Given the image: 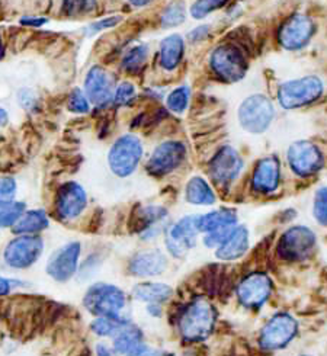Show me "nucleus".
Listing matches in <instances>:
<instances>
[{
	"label": "nucleus",
	"instance_id": "aec40b11",
	"mask_svg": "<svg viewBox=\"0 0 327 356\" xmlns=\"http://www.w3.org/2000/svg\"><path fill=\"white\" fill-rule=\"evenodd\" d=\"M128 269L138 278L159 277L168 269V257L160 250L138 252L129 261Z\"/></svg>",
	"mask_w": 327,
	"mask_h": 356
},
{
	"label": "nucleus",
	"instance_id": "bb28decb",
	"mask_svg": "<svg viewBox=\"0 0 327 356\" xmlns=\"http://www.w3.org/2000/svg\"><path fill=\"white\" fill-rule=\"evenodd\" d=\"M173 296V289L160 282H144L138 284L133 289V297L141 302L147 304H163L170 300Z\"/></svg>",
	"mask_w": 327,
	"mask_h": 356
},
{
	"label": "nucleus",
	"instance_id": "4468645a",
	"mask_svg": "<svg viewBox=\"0 0 327 356\" xmlns=\"http://www.w3.org/2000/svg\"><path fill=\"white\" fill-rule=\"evenodd\" d=\"M236 294L243 307L249 310H259L271 298L272 281L266 273H250L239 282Z\"/></svg>",
	"mask_w": 327,
	"mask_h": 356
},
{
	"label": "nucleus",
	"instance_id": "72a5a7b5",
	"mask_svg": "<svg viewBox=\"0 0 327 356\" xmlns=\"http://www.w3.org/2000/svg\"><path fill=\"white\" fill-rule=\"evenodd\" d=\"M138 93L136 85L133 82H128V80H124V82L117 85L112 104L118 108H129L134 105Z\"/></svg>",
	"mask_w": 327,
	"mask_h": 356
},
{
	"label": "nucleus",
	"instance_id": "a18cd8bd",
	"mask_svg": "<svg viewBox=\"0 0 327 356\" xmlns=\"http://www.w3.org/2000/svg\"><path fill=\"white\" fill-rule=\"evenodd\" d=\"M131 356H172V355L166 353V352H160V350H150L145 348L141 352H138L136 355H131Z\"/></svg>",
	"mask_w": 327,
	"mask_h": 356
},
{
	"label": "nucleus",
	"instance_id": "de8ad7c7",
	"mask_svg": "<svg viewBox=\"0 0 327 356\" xmlns=\"http://www.w3.org/2000/svg\"><path fill=\"white\" fill-rule=\"evenodd\" d=\"M96 355L97 356H113L112 350L109 348H106L104 343H99L96 348Z\"/></svg>",
	"mask_w": 327,
	"mask_h": 356
},
{
	"label": "nucleus",
	"instance_id": "7ed1b4c3",
	"mask_svg": "<svg viewBox=\"0 0 327 356\" xmlns=\"http://www.w3.org/2000/svg\"><path fill=\"white\" fill-rule=\"evenodd\" d=\"M208 66L221 82L236 83L246 76L249 61L237 44L223 42L209 53Z\"/></svg>",
	"mask_w": 327,
	"mask_h": 356
},
{
	"label": "nucleus",
	"instance_id": "a19ab883",
	"mask_svg": "<svg viewBox=\"0 0 327 356\" xmlns=\"http://www.w3.org/2000/svg\"><path fill=\"white\" fill-rule=\"evenodd\" d=\"M16 191V181L10 176H0V201H12L15 200Z\"/></svg>",
	"mask_w": 327,
	"mask_h": 356
},
{
	"label": "nucleus",
	"instance_id": "4c0bfd02",
	"mask_svg": "<svg viewBox=\"0 0 327 356\" xmlns=\"http://www.w3.org/2000/svg\"><path fill=\"white\" fill-rule=\"evenodd\" d=\"M313 216L320 225L327 227V186H321L316 191L313 201Z\"/></svg>",
	"mask_w": 327,
	"mask_h": 356
},
{
	"label": "nucleus",
	"instance_id": "49530a36",
	"mask_svg": "<svg viewBox=\"0 0 327 356\" xmlns=\"http://www.w3.org/2000/svg\"><path fill=\"white\" fill-rule=\"evenodd\" d=\"M153 2H154V0H128V3L131 6H134V8H145Z\"/></svg>",
	"mask_w": 327,
	"mask_h": 356
},
{
	"label": "nucleus",
	"instance_id": "423d86ee",
	"mask_svg": "<svg viewBox=\"0 0 327 356\" xmlns=\"http://www.w3.org/2000/svg\"><path fill=\"white\" fill-rule=\"evenodd\" d=\"M240 127L250 134H262L271 127L275 118V106L268 96L255 93L244 99L239 109Z\"/></svg>",
	"mask_w": 327,
	"mask_h": 356
},
{
	"label": "nucleus",
	"instance_id": "1a4fd4ad",
	"mask_svg": "<svg viewBox=\"0 0 327 356\" xmlns=\"http://www.w3.org/2000/svg\"><path fill=\"white\" fill-rule=\"evenodd\" d=\"M244 161L232 145H223L208 163V173L212 184L221 189L230 188L241 175Z\"/></svg>",
	"mask_w": 327,
	"mask_h": 356
},
{
	"label": "nucleus",
	"instance_id": "8fccbe9b",
	"mask_svg": "<svg viewBox=\"0 0 327 356\" xmlns=\"http://www.w3.org/2000/svg\"><path fill=\"white\" fill-rule=\"evenodd\" d=\"M3 54H5V51H3V42H2V38H0V60L3 58Z\"/></svg>",
	"mask_w": 327,
	"mask_h": 356
},
{
	"label": "nucleus",
	"instance_id": "3c124183",
	"mask_svg": "<svg viewBox=\"0 0 327 356\" xmlns=\"http://www.w3.org/2000/svg\"><path fill=\"white\" fill-rule=\"evenodd\" d=\"M303 356H308V355H303Z\"/></svg>",
	"mask_w": 327,
	"mask_h": 356
},
{
	"label": "nucleus",
	"instance_id": "b1692460",
	"mask_svg": "<svg viewBox=\"0 0 327 356\" xmlns=\"http://www.w3.org/2000/svg\"><path fill=\"white\" fill-rule=\"evenodd\" d=\"M112 341H113V350L124 356L136 355L143 349H145L141 330L136 325H133L129 320L124 323L120 332L112 337Z\"/></svg>",
	"mask_w": 327,
	"mask_h": 356
},
{
	"label": "nucleus",
	"instance_id": "2f4dec72",
	"mask_svg": "<svg viewBox=\"0 0 327 356\" xmlns=\"http://www.w3.org/2000/svg\"><path fill=\"white\" fill-rule=\"evenodd\" d=\"M189 102H191V88L188 85H182L169 92L166 98V108L175 115H182L186 112Z\"/></svg>",
	"mask_w": 327,
	"mask_h": 356
},
{
	"label": "nucleus",
	"instance_id": "ddd939ff",
	"mask_svg": "<svg viewBox=\"0 0 327 356\" xmlns=\"http://www.w3.org/2000/svg\"><path fill=\"white\" fill-rule=\"evenodd\" d=\"M186 145L182 141L168 140L160 143L147 160L145 169L152 176H166L175 172L186 159Z\"/></svg>",
	"mask_w": 327,
	"mask_h": 356
},
{
	"label": "nucleus",
	"instance_id": "a211bd4d",
	"mask_svg": "<svg viewBox=\"0 0 327 356\" xmlns=\"http://www.w3.org/2000/svg\"><path fill=\"white\" fill-rule=\"evenodd\" d=\"M81 246L79 241L65 243L64 246L58 248L48 257L47 262V273L57 282H65L74 277L79 268Z\"/></svg>",
	"mask_w": 327,
	"mask_h": 356
},
{
	"label": "nucleus",
	"instance_id": "39448f33",
	"mask_svg": "<svg viewBox=\"0 0 327 356\" xmlns=\"http://www.w3.org/2000/svg\"><path fill=\"white\" fill-rule=\"evenodd\" d=\"M144 154V147L140 137L136 134H124L113 141L108 152V165L111 172L118 177L133 175Z\"/></svg>",
	"mask_w": 327,
	"mask_h": 356
},
{
	"label": "nucleus",
	"instance_id": "7c9ffc66",
	"mask_svg": "<svg viewBox=\"0 0 327 356\" xmlns=\"http://www.w3.org/2000/svg\"><path fill=\"white\" fill-rule=\"evenodd\" d=\"M26 205L19 201H0V229L13 227L25 214Z\"/></svg>",
	"mask_w": 327,
	"mask_h": 356
},
{
	"label": "nucleus",
	"instance_id": "09e8293b",
	"mask_svg": "<svg viewBox=\"0 0 327 356\" xmlns=\"http://www.w3.org/2000/svg\"><path fill=\"white\" fill-rule=\"evenodd\" d=\"M9 122V114L5 108L0 106V128H3Z\"/></svg>",
	"mask_w": 327,
	"mask_h": 356
},
{
	"label": "nucleus",
	"instance_id": "58836bf2",
	"mask_svg": "<svg viewBox=\"0 0 327 356\" xmlns=\"http://www.w3.org/2000/svg\"><path fill=\"white\" fill-rule=\"evenodd\" d=\"M18 104L21 108H24L25 111L28 112H32L38 109V105H40V96L38 93L31 89V88H22L19 92H18Z\"/></svg>",
	"mask_w": 327,
	"mask_h": 356
},
{
	"label": "nucleus",
	"instance_id": "20e7f679",
	"mask_svg": "<svg viewBox=\"0 0 327 356\" xmlns=\"http://www.w3.org/2000/svg\"><path fill=\"white\" fill-rule=\"evenodd\" d=\"M324 93L323 80L317 76H304L284 82L278 88L276 99L282 109L292 111L316 104Z\"/></svg>",
	"mask_w": 327,
	"mask_h": 356
},
{
	"label": "nucleus",
	"instance_id": "f257e3e1",
	"mask_svg": "<svg viewBox=\"0 0 327 356\" xmlns=\"http://www.w3.org/2000/svg\"><path fill=\"white\" fill-rule=\"evenodd\" d=\"M217 312L208 300L195 298L177 317V330L185 341L201 342L214 330Z\"/></svg>",
	"mask_w": 327,
	"mask_h": 356
},
{
	"label": "nucleus",
	"instance_id": "6ab92c4d",
	"mask_svg": "<svg viewBox=\"0 0 327 356\" xmlns=\"http://www.w3.org/2000/svg\"><path fill=\"white\" fill-rule=\"evenodd\" d=\"M252 189L259 195H271L281 185V163L275 156L260 159L252 173Z\"/></svg>",
	"mask_w": 327,
	"mask_h": 356
},
{
	"label": "nucleus",
	"instance_id": "c756f323",
	"mask_svg": "<svg viewBox=\"0 0 327 356\" xmlns=\"http://www.w3.org/2000/svg\"><path fill=\"white\" fill-rule=\"evenodd\" d=\"M186 21V5L182 0H173L160 15V25L165 29L176 28Z\"/></svg>",
	"mask_w": 327,
	"mask_h": 356
},
{
	"label": "nucleus",
	"instance_id": "dca6fc26",
	"mask_svg": "<svg viewBox=\"0 0 327 356\" xmlns=\"http://www.w3.org/2000/svg\"><path fill=\"white\" fill-rule=\"evenodd\" d=\"M115 79L113 74L102 66H93L85 76L83 90L90 104L96 108H104L112 104L115 93Z\"/></svg>",
	"mask_w": 327,
	"mask_h": 356
},
{
	"label": "nucleus",
	"instance_id": "37998d69",
	"mask_svg": "<svg viewBox=\"0 0 327 356\" xmlns=\"http://www.w3.org/2000/svg\"><path fill=\"white\" fill-rule=\"evenodd\" d=\"M24 26H32V28H40L48 22L47 18H41V16H24L19 21Z\"/></svg>",
	"mask_w": 327,
	"mask_h": 356
},
{
	"label": "nucleus",
	"instance_id": "a878e982",
	"mask_svg": "<svg viewBox=\"0 0 327 356\" xmlns=\"http://www.w3.org/2000/svg\"><path fill=\"white\" fill-rule=\"evenodd\" d=\"M186 202L196 207H209L217 202L214 189L201 176H193L185 186Z\"/></svg>",
	"mask_w": 327,
	"mask_h": 356
},
{
	"label": "nucleus",
	"instance_id": "f3484780",
	"mask_svg": "<svg viewBox=\"0 0 327 356\" xmlns=\"http://www.w3.org/2000/svg\"><path fill=\"white\" fill-rule=\"evenodd\" d=\"M86 207L88 193L80 184L70 181L58 188L54 200V208L61 220H76L85 213Z\"/></svg>",
	"mask_w": 327,
	"mask_h": 356
},
{
	"label": "nucleus",
	"instance_id": "0eeeda50",
	"mask_svg": "<svg viewBox=\"0 0 327 356\" xmlns=\"http://www.w3.org/2000/svg\"><path fill=\"white\" fill-rule=\"evenodd\" d=\"M317 245L316 233L305 225H294L278 240V256L287 262H301L312 254Z\"/></svg>",
	"mask_w": 327,
	"mask_h": 356
},
{
	"label": "nucleus",
	"instance_id": "6e6552de",
	"mask_svg": "<svg viewBox=\"0 0 327 356\" xmlns=\"http://www.w3.org/2000/svg\"><path fill=\"white\" fill-rule=\"evenodd\" d=\"M287 161L294 175L305 179V177L317 175L323 169L324 154L316 143L298 140L288 147Z\"/></svg>",
	"mask_w": 327,
	"mask_h": 356
},
{
	"label": "nucleus",
	"instance_id": "cd10ccee",
	"mask_svg": "<svg viewBox=\"0 0 327 356\" xmlns=\"http://www.w3.org/2000/svg\"><path fill=\"white\" fill-rule=\"evenodd\" d=\"M48 225H50V220H48L44 209H29V211H25L19 221L13 225L12 232L19 236L38 234L47 230Z\"/></svg>",
	"mask_w": 327,
	"mask_h": 356
},
{
	"label": "nucleus",
	"instance_id": "c85d7f7f",
	"mask_svg": "<svg viewBox=\"0 0 327 356\" xmlns=\"http://www.w3.org/2000/svg\"><path fill=\"white\" fill-rule=\"evenodd\" d=\"M150 57V48L145 44H138L131 47L122 56L121 69L128 74H138L145 67Z\"/></svg>",
	"mask_w": 327,
	"mask_h": 356
},
{
	"label": "nucleus",
	"instance_id": "f8f14e48",
	"mask_svg": "<svg viewBox=\"0 0 327 356\" xmlns=\"http://www.w3.org/2000/svg\"><path fill=\"white\" fill-rule=\"evenodd\" d=\"M316 34V24L307 15H292L278 29V42L287 51H298L310 44Z\"/></svg>",
	"mask_w": 327,
	"mask_h": 356
},
{
	"label": "nucleus",
	"instance_id": "c9c22d12",
	"mask_svg": "<svg viewBox=\"0 0 327 356\" xmlns=\"http://www.w3.org/2000/svg\"><path fill=\"white\" fill-rule=\"evenodd\" d=\"M225 2L227 0H195L189 8V15L196 21L205 19L208 15L223 8Z\"/></svg>",
	"mask_w": 327,
	"mask_h": 356
},
{
	"label": "nucleus",
	"instance_id": "f03ea898",
	"mask_svg": "<svg viewBox=\"0 0 327 356\" xmlns=\"http://www.w3.org/2000/svg\"><path fill=\"white\" fill-rule=\"evenodd\" d=\"M86 310L96 317H109L128 320L124 314L128 307V300L120 286L111 284H95L83 297Z\"/></svg>",
	"mask_w": 327,
	"mask_h": 356
},
{
	"label": "nucleus",
	"instance_id": "9d476101",
	"mask_svg": "<svg viewBox=\"0 0 327 356\" xmlns=\"http://www.w3.org/2000/svg\"><path fill=\"white\" fill-rule=\"evenodd\" d=\"M298 333V323L287 313L275 314L259 333V346L265 350H278L288 346Z\"/></svg>",
	"mask_w": 327,
	"mask_h": 356
},
{
	"label": "nucleus",
	"instance_id": "2eb2a0df",
	"mask_svg": "<svg viewBox=\"0 0 327 356\" xmlns=\"http://www.w3.org/2000/svg\"><path fill=\"white\" fill-rule=\"evenodd\" d=\"M198 234L196 216H186L165 229L166 249L175 257H184L196 245Z\"/></svg>",
	"mask_w": 327,
	"mask_h": 356
},
{
	"label": "nucleus",
	"instance_id": "79ce46f5",
	"mask_svg": "<svg viewBox=\"0 0 327 356\" xmlns=\"http://www.w3.org/2000/svg\"><path fill=\"white\" fill-rule=\"evenodd\" d=\"M209 32H211L209 25H205V24L198 25L188 34V41L189 42H201V41H204L205 38L209 37Z\"/></svg>",
	"mask_w": 327,
	"mask_h": 356
},
{
	"label": "nucleus",
	"instance_id": "473e14b6",
	"mask_svg": "<svg viewBox=\"0 0 327 356\" xmlns=\"http://www.w3.org/2000/svg\"><path fill=\"white\" fill-rule=\"evenodd\" d=\"M96 6L97 0H61V12L70 18L92 15Z\"/></svg>",
	"mask_w": 327,
	"mask_h": 356
},
{
	"label": "nucleus",
	"instance_id": "e433bc0d",
	"mask_svg": "<svg viewBox=\"0 0 327 356\" xmlns=\"http://www.w3.org/2000/svg\"><path fill=\"white\" fill-rule=\"evenodd\" d=\"M67 108L72 112V114H77V115H86L90 112L92 104L89 101V98L86 96L85 90L80 88H74L67 99Z\"/></svg>",
	"mask_w": 327,
	"mask_h": 356
},
{
	"label": "nucleus",
	"instance_id": "c03bdc74",
	"mask_svg": "<svg viewBox=\"0 0 327 356\" xmlns=\"http://www.w3.org/2000/svg\"><path fill=\"white\" fill-rule=\"evenodd\" d=\"M18 281H13V280H8L5 277H0V297H5L8 296L10 291L13 289V286L18 285Z\"/></svg>",
	"mask_w": 327,
	"mask_h": 356
},
{
	"label": "nucleus",
	"instance_id": "9b49d317",
	"mask_svg": "<svg viewBox=\"0 0 327 356\" xmlns=\"http://www.w3.org/2000/svg\"><path fill=\"white\" fill-rule=\"evenodd\" d=\"M44 252V241L37 234L19 236L8 243L3 252L5 264L13 269H26L35 265Z\"/></svg>",
	"mask_w": 327,
	"mask_h": 356
},
{
	"label": "nucleus",
	"instance_id": "4be33fe9",
	"mask_svg": "<svg viewBox=\"0 0 327 356\" xmlns=\"http://www.w3.org/2000/svg\"><path fill=\"white\" fill-rule=\"evenodd\" d=\"M249 230L244 225H236L232 233L227 236V238L217 248V257L220 261L232 262L243 257L249 250Z\"/></svg>",
	"mask_w": 327,
	"mask_h": 356
},
{
	"label": "nucleus",
	"instance_id": "393cba45",
	"mask_svg": "<svg viewBox=\"0 0 327 356\" xmlns=\"http://www.w3.org/2000/svg\"><path fill=\"white\" fill-rule=\"evenodd\" d=\"M236 224L237 213L233 208H218L211 213L196 216V229L204 234L225 227H234Z\"/></svg>",
	"mask_w": 327,
	"mask_h": 356
},
{
	"label": "nucleus",
	"instance_id": "f704fd0d",
	"mask_svg": "<svg viewBox=\"0 0 327 356\" xmlns=\"http://www.w3.org/2000/svg\"><path fill=\"white\" fill-rule=\"evenodd\" d=\"M127 320H118V318H109V317H96L92 321V330L96 336L101 337H113L115 336L122 325Z\"/></svg>",
	"mask_w": 327,
	"mask_h": 356
},
{
	"label": "nucleus",
	"instance_id": "5701e85b",
	"mask_svg": "<svg viewBox=\"0 0 327 356\" xmlns=\"http://www.w3.org/2000/svg\"><path fill=\"white\" fill-rule=\"evenodd\" d=\"M185 40L179 34L163 38L159 45V64L165 72H175L184 60Z\"/></svg>",
	"mask_w": 327,
	"mask_h": 356
},
{
	"label": "nucleus",
	"instance_id": "412c9836",
	"mask_svg": "<svg viewBox=\"0 0 327 356\" xmlns=\"http://www.w3.org/2000/svg\"><path fill=\"white\" fill-rule=\"evenodd\" d=\"M168 217V209L159 205H149L140 208L136 214L134 227L143 240L157 237L163 229V222Z\"/></svg>",
	"mask_w": 327,
	"mask_h": 356
},
{
	"label": "nucleus",
	"instance_id": "ea45409f",
	"mask_svg": "<svg viewBox=\"0 0 327 356\" xmlns=\"http://www.w3.org/2000/svg\"><path fill=\"white\" fill-rule=\"evenodd\" d=\"M121 19H122L121 16H108V18H104V19H99V21L89 24L83 31L86 32L88 37H93L96 34H99V32H102V31H106V29L117 26L121 22Z\"/></svg>",
	"mask_w": 327,
	"mask_h": 356
}]
</instances>
